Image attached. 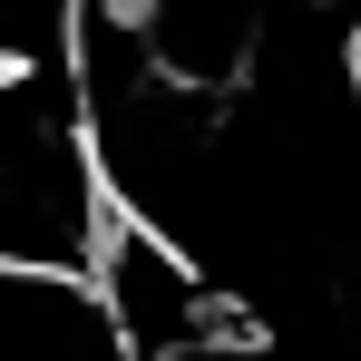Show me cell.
<instances>
[{"mask_svg": "<svg viewBox=\"0 0 361 361\" xmlns=\"http://www.w3.org/2000/svg\"><path fill=\"white\" fill-rule=\"evenodd\" d=\"M0 361H118V332L78 274H20L0 264Z\"/></svg>", "mask_w": 361, "mask_h": 361, "instance_id": "1", "label": "cell"}, {"mask_svg": "<svg viewBox=\"0 0 361 361\" xmlns=\"http://www.w3.org/2000/svg\"><path fill=\"white\" fill-rule=\"evenodd\" d=\"M342 78H352V98H361V30H352V49H342Z\"/></svg>", "mask_w": 361, "mask_h": 361, "instance_id": "2", "label": "cell"}]
</instances>
